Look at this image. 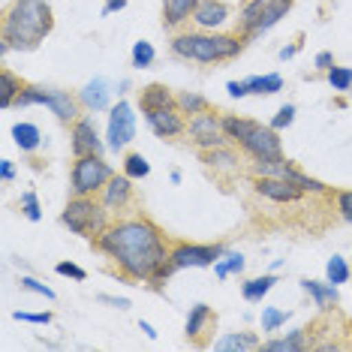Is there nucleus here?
Returning <instances> with one entry per match:
<instances>
[{
	"label": "nucleus",
	"instance_id": "1",
	"mask_svg": "<svg viewBox=\"0 0 352 352\" xmlns=\"http://www.w3.org/2000/svg\"><path fill=\"white\" fill-rule=\"evenodd\" d=\"M97 250L118 262V271L133 283H151L160 262L169 256L166 238L148 217H130L109 223V229L97 238Z\"/></svg>",
	"mask_w": 352,
	"mask_h": 352
},
{
	"label": "nucleus",
	"instance_id": "2",
	"mask_svg": "<svg viewBox=\"0 0 352 352\" xmlns=\"http://www.w3.org/2000/svg\"><path fill=\"white\" fill-rule=\"evenodd\" d=\"M54 19L49 0H12L3 15V43L12 49H36L52 34Z\"/></svg>",
	"mask_w": 352,
	"mask_h": 352
},
{
	"label": "nucleus",
	"instance_id": "3",
	"mask_svg": "<svg viewBox=\"0 0 352 352\" xmlns=\"http://www.w3.org/2000/svg\"><path fill=\"white\" fill-rule=\"evenodd\" d=\"M247 39L241 34H178L172 39V54L184 60L220 63L238 58Z\"/></svg>",
	"mask_w": 352,
	"mask_h": 352
},
{
	"label": "nucleus",
	"instance_id": "4",
	"mask_svg": "<svg viewBox=\"0 0 352 352\" xmlns=\"http://www.w3.org/2000/svg\"><path fill=\"white\" fill-rule=\"evenodd\" d=\"M223 133L250 160H283V145H280V135L274 126H262L250 121V118L226 115L223 118Z\"/></svg>",
	"mask_w": 352,
	"mask_h": 352
},
{
	"label": "nucleus",
	"instance_id": "5",
	"mask_svg": "<svg viewBox=\"0 0 352 352\" xmlns=\"http://www.w3.org/2000/svg\"><path fill=\"white\" fill-rule=\"evenodd\" d=\"M60 223L69 226L76 235L97 241L102 232L109 229V208L97 202L94 196H73L60 214Z\"/></svg>",
	"mask_w": 352,
	"mask_h": 352
},
{
	"label": "nucleus",
	"instance_id": "6",
	"mask_svg": "<svg viewBox=\"0 0 352 352\" xmlns=\"http://www.w3.org/2000/svg\"><path fill=\"white\" fill-rule=\"evenodd\" d=\"M78 102L69 91H60V87H43V85H28L21 91V97L15 100V106L25 109V106H49L54 115H58L60 124H76L78 118Z\"/></svg>",
	"mask_w": 352,
	"mask_h": 352
},
{
	"label": "nucleus",
	"instance_id": "7",
	"mask_svg": "<svg viewBox=\"0 0 352 352\" xmlns=\"http://www.w3.org/2000/svg\"><path fill=\"white\" fill-rule=\"evenodd\" d=\"M115 178L111 166L102 160V154H87V157H76L73 163V196H97L106 190V184Z\"/></svg>",
	"mask_w": 352,
	"mask_h": 352
},
{
	"label": "nucleus",
	"instance_id": "8",
	"mask_svg": "<svg viewBox=\"0 0 352 352\" xmlns=\"http://www.w3.org/2000/svg\"><path fill=\"white\" fill-rule=\"evenodd\" d=\"M187 133L193 139V145L199 151H211V148H223L229 145V135L223 133V118L214 115L211 109L208 111H199L187 121Z\"/></svg>",
	"mask_w": 352,
	"mask_h": 352
},
{
	"label": "nucleus",
	"instance_id": "9",
	"mask_svg": "<svg viewBox=\"0 0 352 352\" xmlns=\"http://www.w3.org/2000/svg\"><path fill=\"white\" fill-rule=\"evenodd\" d=\"M226 253L220 244H175L169 250V259L175 268H211L220 256Z\"/></svg>",
	"mask_w": 352,
	"mask_h": 352
},
{
	"label": "nucleus",
	"instance_id": "10",
	"mask_svg": "<svg viewBox=\"0 0 352 352\" xmlns=\"http://www.w3.org/2000/svg\"><path fill=\"white\" fill-rule=\"evenodd\" d=\"M135 139V111L126 100L109 109V148L124 151Z\"/></svg>",
	"mask_w": 352,
	"mask_h": 352
},
{
	"label": "nucleus",
	"instance_id": "11",
	"mask_svg": "<svg viewBox=\"0 0 352 352\" xmlns=\"http://www.w3.org/2000/svg\"><path fill=\"white\" fill-rule=\"evenodd\" d=\"M73 154L76 157H87V154H102V142L97 135V124H94L91 115H82L73 124Z\"/></svg>",
	"mask_w": 352,
	"mask_h": 352
},
{
	"label": "nucleus",
	"instance_id": "12",
	"mask_svg": "<svg viewBox=\"0 0 352 352\" xmlns=\"http://www.w3.org/2000/svg\"><path fill=\"white\" fill-rule=\"evenodd\" d=\"M253 190H256L259 196L271 199V202H280V205L298 202V199L304 196L301 187H295V184L283 181V178H256V181H253Z\"/></svg>",
	"mask_w": 352,
	"mask_h": 352
},
{
	"label": "nucleus",
	"instance_id": "13",
	"mask_svg": "<svg viewBox=\"0 0 352 352\" xmlns=\"http://www.w3.org/2000/svg\"><path fill=\"white\" fill-rule=\"evenodd\" d=\"M148 126L154 130L157 139H175V135L187 133V121H184V111L181 109H163L154 111V115H145Z\"/></svg>",
	"mask_w": 352,
	"mask_h": 352
},
{
	"label": "nucleus",
	"instance_id": "14",
	"mask_svg": "<svg viewBox=\"0 0 352 352\" xmlns=\"http://www.w3.org/2000/svg\"><path fill=\"white\" fill-rule=\"evenodd\" d=\"M133 196H135V190H133L130 175H115V178L106 184V190H102V205H106L109 211H126V208L133 205Z\"/></svg>",
	"mask_w": 352,
	"mask_h": 352
},
{
	"label": "nucleus",
	"instance_id": "15",
	"mask_svg": "<svg viewBox=\"0 0 352 352\" xmlns=\"http://www.w3.org/2000/svg\"><path fill=\"white\" fill-rule=\"evenodd\" d=\"M229 21V6L223 0H199L193 12V25L202 30H217Z\"/></svg>",
	"mask_w": 352,
	"mask_h": 352
},
{
	"label": "nucleus",
	"instance_id": "16",
	"mask_svg": "<svg viewBox=\"0 0 352 352\" xmlns=\"http://www.w3.org/2000/svg\"><path fill=\"white\" fill-rule=\"evenodd\" d=\"M139 106H142V115H154V111H163V109H178V97L166 85H148L139 91Z\"/></svg>",
	"mask_w": 352,
	"mask_h": 352
},
{
	"label": "nucleus",
	"instance_id": "17",
	"mask_svg": "<svg viewBox=\"0 0 352 352\" xmlns=\"http://www.w3.org/2000/svg\"><path fill=\"white\" fill-rule=\"evenodd\" d=\"M78 100L87 111H106L111 109V85L106 78H91L82 91H78Z\"/></svg>",
	"mask_w": 352,
	"mask_h": 352
},
{
	"label": "nucleus",
	"instance_id": "18",
	"mask_svg": "<svg viewBox=\"0 0 352 352\" xmlns=\"http://www.w3.org/2000/svg\"><path fill=\"white\" fill-rule=\"evenodd\" d=\"M199 0H163V25L181 28L187 19H193Z\"/></svg>",
	"mask_w": 352,
	"mask_h": 352
},
{
	"label": "nucleus",
	"instance_id": "19",
	"mask_svg": "<svg viewBox=\"0 0 352 352\" xmlns=\"http://www.w3.org/2000/svg\"><path fill=\"white\" fill-rule=\"evenodd\" d=\"M301 289L310 295V298L316 301V307L322 310H331L334 304L340 301V292L334 283H319V280H301Z\"/></svg>",
	"mask_w": 352,
	"mask_h": 352
},
{
	"label": "nucleus",
	"instance_id": "20",
	"mask_svg": "<svg viewBox=\"0 0 352 352\" xmlns=\"http://www.w3.org/2000/svg\"><path fill=\"white\" fill-rule=\"evenodd\" d=\"M202 163L208 166V169H214V172H238V154L229 145L202 151Z\"/></svg>",
	"mask_w": 352,
	"mask_h": 352
},
{
	"label": "nucleus",
	"instance_id": "21",
	"mask_svg": "<svg viewBox=\"0 0 352 352\" xmlns=\"http://www.w3.org/2000/svg\"><path fill=\"white\" fill-rule=\"evenodd\" d=\"M268 6H271V0H250V3L241 10V19H238V34H241L244 39H250Z\"/></svg>",
	"mask_w": 352,
	"mask_h": 352
},
{
	"label": "nucleus",
	"instance_id": "22",
	"mask_svg": "<svg viewBox=\"0 0 352 352\" xmlns=\"http://www.w3.org/2000/svg\"><path fill=\"white\" fill-rule=\"evenodd\" d=\"M262 349H268V352H304V349H310L307 328H295V331H289L286 338L262 343Z\"/></svg>",
	"mask_w": 352,
	"mask_h": 352
},
{
	"label": "nucleus",
	"instance_id": "23",
	"mask_svg": "<svg viewBox=\"0 0 352 352\" xmlns=\"http://www.w3.org/2000/svg\"><path fill=\"white\" fill-rule=\"evenodd\" d=\"M211 325H214L211 307H208V304H196V307L190 310V316H187V338L199 343V338H202Z\"/></svg>",
	"mask_w": 352,
	"mask_h": 352
},
{
	"label": "nucleus",
	"instance_id": "24",
	"mask_svg": "<svg viewBox=\"0 0 352 352\" xmlns=\"http://www.w3.org/2000/svg\"><path fill=\"white\" fill-rule=\"evenodd\" d=\"M262 346V340L256 338L253 331H232V334H223L220 340H214V349H238V352H244V349H259Z\"/></svg>",
	"mask_w": 352,
	"mask_h": 352
},
{
	"label": "nucleus",
	"instance_id": "25",
	"mask_svg": "<svg viewBox=\"0 0 352 352\" xmlns=\"http://www.w3.org/2000/svg\"><path fill=\"white\" fill-rule=\"evenodd\" d=\"M0 109H10V106H15V100L21 97V91H25V82H21L15 73H10V69H0Z\"/></svg>",
	"mask_w": 352,
	"mask_h": 352
},
{
	"label": "nucleus",
	"instance_id": "26",
	"mask_svg": "<svg viewBox=\"0 0 352 352\" xmlns=\"http://www.w3.org/2000/svg\"><path fill=\"white\" fill-rule=\"evenodd\" d=\"M274 283H277V277L274 274H262V277H253V280H247V283H241V295H244V301H250V304H259L265 295L274 289Z\"/></svg>",
	"mask_w": 352,
	"mask_h": 352
},
{
	"label": "nucleus",
	"instance_id": "27",
	"mask_svg": "<svg viewBox=\"0 0 352 352\" xmlns=\"http://www.w3.org/2000/svg\"><path fill=\"white\" fill-rule=\"evenodd\" d=\"M283 181H289V184H295V187H301L304 193H316V196L328 193V187H325L322 181H316V178H310V175H304L301 169H295L292 163H286V169H283Z\"/></svg>",
	"mask_w": 352,
	"mask_h": 352
},
{
	"label": "nucleus",
	"instance_id": "28",
	"mask_svg": "<svg viewBox=\"0 0 352 352\" xmlns=\"http://www.w3.org/2000/svg\"><path fill=\"white\" fill-rule=\"evenodd\" d=\"M12 139H15V145L25 151V154H30V151H36V148H39V142H43V133H39V126H36V124L21 121V124H15V126H12Z\"/></svg>",
	"mask_w": 352,
	"mask_h": 352
},
{
	"label": "nucleus",
	"instance_id": "29",
	"mask_svg": "<svg viewBox=\"0 0 352 352\" xmlns=\"http://www.w3.org/2000/svg\"><path fill=\"white\" fill-rule=\"evenodd\" d=\"M289 10H292V0H271V6L265 10V15L259 19V25H256V30H253V36H250V39H256L259 34H265V30H271V28H274L277 21L283 19V15L289 12Z\"/></svg>",
	"mask_w": 352,
	"mask_h": 352
},
{
	"label": "nucleus",
	"instance_id": "30",
	"mask_svg": "<svg viewBox=\"0 0 352 352\" xmlns=\"http://www.w3.org/2000/svg\"><path fill=\"white\" fill-rule=\"evenodd\" d=\"M244 85H247V91H250V94H259V97H268V94L283 91V78H280L277 73L250 76V78H244Z\"/></svg>",
	"mask_w": 352,
	"mask_h": 352
},
{
	"label": "nucleus",
	"instance_id": "31",
	"mask_svg": "<svg viewBox=\"0 0 352 352\" xmlns=\"http://www.w3.org/2000/svg\"><path fill=\"white\" fill-rule=\"evenodd\" d=\"M244 271V256L241 253H223L217 262H214V274L220 280L229 277V274H241Z\"/></svg>",
	"mask_w": 352,
	"mask_h": 352
},
{
	"label": "nucleus",
	"instance_id": "32",
	"mask_svg": "<svg viewBox=\"0 0 352 352\" xmlns=\"http://www.w3.org/2000/svg\"><path fill=\"white\" fill-rule=\"evenodd\" d=\"M178 109L184 111V115H199V111H208V100L202 97V94H193V91H181L178 94Z\"/></svg>",
	"mask_w": 352,
	"mask_h": 352
},
{
	"label": "nucleus",
	"instance_id": "33",
	"mask_svg": "<svg viewBox=\"0 0 352 352\" xmlns=\"http://www.w3.org/2000/svg\"><path fill=\"white\" fill-rule=\"evenodd\" d=\"M148 172H151V163L142 154H126L124 157V175H130L133 181L148 178Z\"/></svg>",
	"mask_w": 352,
	"mask_h": 352
},
{
	"label": "nucleus",
	"instance_id": "34",
	"mask_svg": "<svg viewBox=\"0 0 352 352\" xmlns=\"http://www.w3.org/2000/svg\"><path fill=\"white\" fill-rule=\"evenodd\" d=\"M325 277H328V283H334V286L346 283V280H349L346 259H340V256H331V259H328V265H325Z\"/></svg>",
	"mask_w": 352,
	"mask_h": 352
},
{
	"label": "nucleus",
	"instance_id": "35",
	"mask_svg": "<svg viewBox=\"0 0 352 352\" xmlns=\"http://www.w3.org/2000/svg\"><path fill=\"white\" fill-rule=\"evenodd\" d=\"M154 58H157V52L148 39H139V43L133 45V67L135 69H148L151 63H154Z\"/></svg>",
	"mask_w": 352,
	"mask_h": 352
},
{
	"label": "nucleus",
	"instance_id": "36",
	"mask_svg": "<svg viewBox=\"0 0 352 352\" xmlns=\"http://www.w3.org/2000/svg\"><path fill=\"white\" fill-rule=\"evenodd\" d=\"M325 78L334 91H349L352 87V69L349 67H338V63H334V67L325 73Z\"/></svg>",
	"mask_w": 352,
	"mask_h": 352
},
{
	"label": "nucleus",
	"instance_id": "37",
	"mask_svg": "<svg viewBox=\"0 0 352 352\" xmlns=\"http://www.w3.org/2000/svg\"><path fill=\"white\" fill-rule=\"evenodd\" d=\"M286 319H289V310L262 307V331H277L280 325H286Z\"/></svg>",
	"mask_w": 352,
	"mask_h": 352
},
{
	"label": "nucleus",
	"instance_id": "38",
	"mask_svg": "<svg viewBox=\"0 0 352 352\" xmlns=\"http://www.w3.org/2000/svg\"><path fill=\"white\" fill-rule=\"evenodd\" d=\"M21 211H25V217L30 223H36L39 217H43V208H39V199L34 190H28V193H21Z\"/></svg>",
	"mask_w": 352,
	"mask_h": 352
},
{
	"label": "nucleus",
	"instance_id": "39",
	"mask_svg": "<svg viewBox=\"0 0 352 352\" xmlns=\"http://www.w3.org/2000/svg\"><path fill=\"white\" fill-rule=\"evenodd\" d=\"M54 271H58L60 277L78 280V283H85V280H87V271H85L82 265H76V262H58V265H54Z\"/></svg>",
	"mask_w": 352,
	"mask_h": 352
},
{
	"label": "nucleus",
	"instance_id": "40",
	"mask_svg": "<svg viewBox=\"0 0 352 352\" xmlns=\"http://www.w3.org/2000/svg\"><path fill=\"white\" fill-rule=\"evenodd\" d=\"M21 289H28V292H36V295H43V298L54 301V289H49V286H45V283H39L36 277H21Z\"/></svg>",
	"mask_w": 352,
	"mask_h": 352
},
{
	"label": "nucleus",
	"instance_id": "41",
	"mask_svg": "<svg viewBox=\"0 0 352 352\" xmlns=\"http://www.w3.org/2000/svg\"><path fill=\"white\" fill-rule=\"evenodd\" d=\"M334 202H338V214L346 223H352V190H340L338 196H334Z\"/></svg>",
	"mask_w": 352,
	"mask_h": 352
},
{
	"label": "nucleus",
	"instance_id": "42",
	"mask_svg": "<svg viewBox=\"0 0 352 352\" xmlns=\"http://www.w3.org/2000/svg\"><path fill=\"white\" fill-rule=\"evenodd\" d=\"M295 121V106H283L274 115V121H271V126H274V130L280 133V130H286V126H289Z\"/></svg>",
	"mask_w": 352,
	"mask_h": 352
},
{
	"label": "nucleus",
	"instance_id": "43",
	"mask_svg": "<svg viewBox=\"0 0 352 352\" xmlns=\"http://www.w3.org/2000/svg\"><path fill=\"white\" fill-rule=\"evenodd\" d=\"M15 319H19V322L49 325V322H52V314H49V310H43V314H28V310H15Z\"/></svg>",
	"mask_w": 352,
	"mask_h": 352
},
{
	"label": "nucleus",
	"instance_id": "44",
	"mask_svg": "<svg viewBox=\"0 0 352 352\" xmlns=\"http://www.w3.org/2000/svg\"><path fill=\"white\" fill-rule=\"evenodd\" d=\"M314 67L322 69V73H328V69L334 67V54H331V52H319L316 58H314Z\"/></svg>",
	"mask_w": 352,
	"mask_h": 352
},
{
	"label": "nucleus",
	"instance_id": "45",
	"mask_svg": "<svg viewBox=\"0 0 352 352\" xmlns=\"http://www.w3.org/2000/svg\"><path fill=\"white\" fill-rule=\"evenodd\" d=\"M226 91H229V97H235V100H241V97H247V94H250L244 82H229V85H226Z\"/></svg>",
	"mask_w": 352,
	"mask_h": 352
},
{
	"label": "nucleus",
	"instance_id": "46",
	"mask_svg": "<svg viewBox=\"0 0 352 352\" xmlns=\"http://www.w3.org/2000/svg\"><path fill=\"white\" fill-rule=\"evenodd\" d=\"M0 178H3L6 184L15 178V166H12V160H0Z\"/></svg>",
	"mask_w": 352,
	"mask_h": 352
},
{
	"label": "nucleus",
	"instance_id": "47",
	"mask_svg": "<svg viewBox=\"0 0 352 352\" xmlns=\"http://www.w3.org/2000/svg\"><path fill=\"white\" fill-rule=\"evenodd\" d=\"M100 301H102V304H111V307H118V310H126V307H130V301H126V298H115V295H100Z\"/></svg>",
	"mask_w": 352,
	"mask_h": 352
},
{
	"label": "nucleus",
	"instance_id": "48",
	"mask_svg": "<svg viewBox=\"0 0 352 352\" xmlns=\"http://www.w3.org/2000/svg\"><path fill=\"white\" fill-rule=\"evenodd\" d=\"M126 6V0H106L102 3V15H111V12H121Z\"/></svg>",
	"mask_w": 352,
	"mask_h": 352
},
{
	"label": "nucleus",
	"instance_id": "49",
	"mask_svg": "<svg viewBox=\"0 0 352 352\" xmlns=\"http://www.w3.org/2000/svg\"><path fill=\"white\" fill-rule=\"evenodd\" d=\"M295 45H286V49H280V60H289V58H295Z\"/></svg>",
	"mask_w": 352,
	"mask_h": 352
},
{
	"label": "nucleus",
	"instance_id": "50",
	"mask_svg": "<svg viewBox=\"0 0 352 352\" xmlns=\"http://www.w3.org/2000/svg\"><path fill=\"white\" fill-rule=\"evenodd\" d=\"M139 328H142V331H145V334H148V338H151V340H157V331H154V328H151L148 322H139Z\"/></svg>",
	"mask_w": 352,
	"mask_h": 352
}]
</instances>
